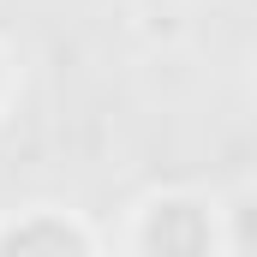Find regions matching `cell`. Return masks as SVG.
Wrapping results in <instances>:
<instances>
[{"mask_svg": "<svg viewBox=\"0 0 257 257\" xmlns=\"http://www.w3.org/2000/svg\"><path fill=\"white\" fill-rule=\"evenodd\" d=\"M150 245L162 257H203L209 227H203V215H197L192 203H168V209H156V221H150Z\"/></svg>", "mask_w": 257, "mask_h": 257, "instance_id": "1", "label": "cell"}, {"mask_svg": "<svg viewBox=\"0 0 257 257\" xmlns=\"http://www.w3.org/2000/svg\"><path fill=\"white\" fill-rule=\"evenodd\" d=\"M0 257H84V245H78V233H66V227H54V221H30L24 233L6 239Z\"/></svg>", "mask_w": 257, "mask_h": 257, "instance_id": "2", "label": "cell"}]
</instances>
